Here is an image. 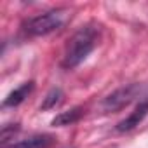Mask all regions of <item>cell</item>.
Listing matches in <instances>:
<instances>
[{"label": "cell", "instance_id": "1", "mask_svg": "<svg viewBox=\"0 0 148 148\" xmlns=\"http://www.w3.org/2000/svg\"><path fill=\"white\" fill-rule=\"evenodd\" d=\"M99 35H101V26L96 25V23H87V25L80 26L66 45V52H64V58H63V66L66 70L79 66L98 45Z\"/></svg>", "mask_w": 148, "mask_h": 148}, {"label": "cell", "instance_id": "2", "mask_svg": "<svg viewBox=\"0 0 148 148\" xmlns=\"http://www.w3.org/2000/svg\"><path fill=\"white\" fill-rule=\"evenodd\" d=\"M70 16L71 14L68 9H52V11H47V12L30 18L23 25V30L30 37H44V35H49V33L63 28L66 25V21L70 19Z\"/></svg>", "mask_w": 148, "mask_h": 148}, {"label": "cell", "instance_id": "3", "mask_svg": "<svg viewBox=\"0 0 148 148\" xmlns=\"http://www.w3.org/2000/svg\"><path fill=\"white\" fill-rule=\"evenodd\" d=\"M138 92H139V87H138L136 84L120 87V89H117L115 92H112L110 96L105 98V101H103V110H105V112H117V110H122L124 106H127V105L136 98Z\"/></svg>", "mask_w": 148, "mask_h": 148}, {"label": "cell", "instance_id": "4", "mask_svg": "<svg viewBox=\"0 0 148 148\" xmlns=\"http://www.w3.org/2000/svg\"><path fill=\"white\" fill-rule=\"evenodd\" d=\"M146 115H148V99L141 101V103L134 108V112L117 125V131H120V132H124V131H131L132 127L139 125V122H141Z\"/></svg>", "mask_w": 148, "mask_h": 148}, {"label": "cell", "instance_id": "5", "mask_svg": "<svg viewBox=\"0 0 148 148\" xmlns=\"http://www.w3.org/2000/svg\"><path fill=\"white\" fill-rule=\"evenodd\" d=\"M54 143V138L51 134H33L26 139H21L9 148H49Z\"/></svg>", "mask_w": 148, "mask_h": 148}, {"label": "cell", "instance_id": "6", "mask_svg": "<svg viewBox=\"0 0 148 148\" xmlns=\"http://www.w3.org/2000/svg\"><path fill=\"white\" fill-rule=\"evenodd\" d=\"M33 91V82H25V84H21L19 87H16L5 99H4V106H18V105H21L28 96H30V92Z\"/></svg>", "mask_w": 148, "mask_h": 148}, {"label": "cell", "instance_id": "7", "mask_svg": "<svg viewBox=\"0 0 148 148\" xmlns=\"http://www.w3.org/2000/svg\"><path fill=\"white\" fill-rule=\"evenodd\" d=\"M84 115V110L80 106L77 108H71L68 112H61L54 120H52V125H58V127H64V125H71L80 120V117Z\"/></svg>", "mask_w": 148, "mask_h": 148}, {"label": "cell", "instance_id": "8", "mask_svg": "<svg viewBox=\"0 0 148 148\" xmlns=\"http://www.w3.org/2000/svg\"><path fill=\"white\" fill-rule=\"evenodd\" d=\"M63 99V91L61 89H51L47 92V96L44 98V103L40 105L42 110H49V108H54L56 105H59Z\"/></svg>", "mask_w": 148, "mask_h": 148}]
</instances>
